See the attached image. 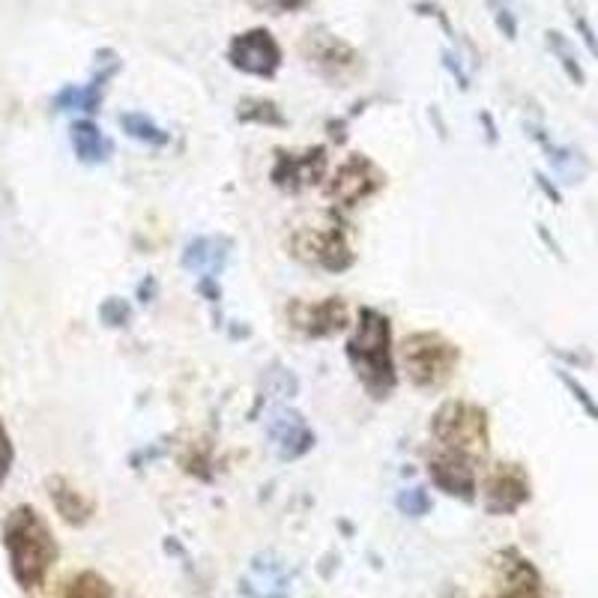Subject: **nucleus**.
Wrapping results in <instances>:
<instances>
[{
	"label": "nucleus",
	"mask_w": 598,
	"mask_h": 598,
	"mask_svg": "<svg viewBox=\"0 0 598 598\" xmlns=\"http://www.w3.org/2000/svg\"><path fill=\"white\" fill-rule=\"evenodd\" d=\"M0 542L7 550L12 580L24 592L42 587V580L49 578L51 566L58 563V538L51 533L40 512L33 506H16L3 520Z\"/></svg>",
	"instance_id": "f257e3e1"
},
{
	"label": "nucleus",
	"mask_w": 598,
	"mask_h": 598,
	"mask_svg": "<svg viewBox=\"0 0 598 598\" xmlns=\"http://www.w3.org/2000/svg\"><path fill=\"white\" fill-rule=\"evenodd\" d=\"M344 357L371 399L383 401L395 392L399 371L392 359V323L383 311L359 309L357 323L344 341Z\"/></svg>",
	"instance_id": "f03ea898"
},
{
	"label": "nucleus",
	"mask_w": 598,
	"mask_h": 598,
	"mask_svg": "<svg viewBox=\"0 0 598 598\" xmlns=\"http://www.w3.org/2000/svg\"><path fill=\"white\" fill-rule=\"evenodd\" d=\"M431 440L434 446L458 452L482 464L491 446L488 410L478 408L476 401H443L437 413L431 416Z\"/></svg>",
	"instance_id": "7ed1b4c3"
},
{
	"label": "nucleus",
	"mask_w": 598,
	"mask_h": 598,
	"mask_svg": "<svg viewBox=\"0 0 598 598\" xmlns=\"http://www.w3.org/2000/svg\"><path fill=\"white\" fill-rule=\"evenodd\" d=\"M399 359L410 386L422 389V392H437L455 378L461 348L455 341H448L446 336L425 329V332H413L401 341Z\"/></svg>",
	"instance_id": "20e7f679"
},
{
	"label": "nucleus",
	"mask_w": 598,
	"mask_h": 598,
	"mask_svg": "<svg viewBox=\"0 0 598 598\" xmlns=\"http://www.w3.org/2000/svg\"><path fill=\"white\" fill-rule=\"evenodd\" d=\"M478 491H482V506L488 515L508 518V515H518L533 499V478L518 461H497L488 467Z\"/></svg>",
	"instance_id": "39448f33"
},
{
	"label": "nucleus",
	"mask_w": 598,
	"mask_h": 598,
	"mask_svg": "<svg viewBox=\"0 0 598 598\" xmlns=\"http://www.w3.org/2000/svg\"><path fill=\"white\" fill-rule=\"evenodd\" d=\"M225 58L237 72L251 75V79H272L285 63V51H281L279 40L269 33L267 28H251L237 33L228 42Z\"/></svg>",
	"instance_id": "423d86ee"
},
{
	"label": "nucleus",
	"mask_w": 598,
	"mask_h": 598,
	"mask_svg": "<svg viewBox=\"0 0 598 598\" xmlns=\"http://www.w3.org/2000/svg\"><path fill=\"white\" fill-rule=\"evenodd\" d=\"M383 171L374 165L365 156L353 153L350 159H344L336 168V174L329 177L327 183V198L329 204H336L341 209H353L359 204H365L369 198H374L380 189H383Z\"/></svg>",
	"instance_id": "0eeeda50"
},
{
	"label": "nucleus",
	"mask_w": 598,
	"mask_h": 598,
	"mask_svg": "<svg viewBox=\"0 0 598 598\" xmlns=\"http://www.w3.org/2000/svg\"><path fill=\"white\" fill-rule=\"evenodd\" d=\"M293 249H297V258L309 260L327 272H344V269L353 267V249H350L341 225L299 230L297 239H293Z\"/></svg>",
	"instance_id": "6e6552de"
},
{
	"label": "nucleus",
	"mask_w": 598,
	"mask_h": 598,
	"mask_svg": "<svg viewBox=\"0 0 598 598\" xmlns=\"http://www.w3.org/2000/svg\"><path fill=\"white\" fill-rule=\"evenodd\" d=\"M476 461L458 452L434 446L429 455V476L443 491L446 497L461 499V503H476L478 497V478H476Z\"/></svg>",
	"instance_id": "1a4fd4ad"
},
{
	"label": "nucleus",
	"mask_w": 598,
	"mask_h": 598,
	"mask_svg": "<svg viewBox=\"0 0 598 598\" xmlns=\"http://www.w3.org/2000/svg\"><path fill=\"white\" fill-rule=\"evenodd\" d=\"M497 584L503 587V596L508 598H554L548 592V584L542 571L529 557H524L518 548H503L491 559Z\"/></svg>",
	"instance_id": "9d476101"
},
{
	"label": "nucleus",
	"mask_w": 598,
	"mask_h": 598,
	"mask_svg": "<svg viewBox=\"0 0 598 598\" xmlns=\"http://www.w3.org/2000/svg\"><path fill=\"white\" fill-rule=\"evenodd\" d=\"M288 318L290 327L299 329L309 339H329L350 327L348 302L339 297H327L320 302H299L297 299L288 306Z\"/></svg>",
	"instance_id": "9b49d317"
},
{
	"label": "nucleus",
	"mask_w": 598,
	"mask_h": 598,
	"mask_svg": "<svg viewBox=\"0 0 598 598\" xmlns=\"http://www.w3.org/2000/svg\"><path fill=\"white\" fill-rule=\"evenodd\" d=\"M302 54L318 66L323 75H332V72H350L359 70V54L357 49L344 42L336 33H329L327 28H315L306 33L302 40Z\"/></svg>",
	"instance_id": "f8f14e48"
},
{
	"label": "nucleus",
	"mask_w": 598,
	"mask_h": 598,
	"mask_svg": "<svg viewBox=\"0 0 598 598\" xmlns=\"http://www.w3.org/2000/svg\"><path fill=\"white\" fill-rule=\"evenodd\" d=\"M323 171H327V150L323 147H311L306 153H293V156L279 153V162L272 168V179L281 189L302 192L318 186L323 179Z\"/></svg>",
	"instance_id": "ddd939ff"
},
{
	"label": "nucleus",
	"mask_w": 598,
	"mask_h": 598,
	"mask_svg": "<svg viewBox=\"0 0 598 598\" xmlns=\"http://www.w3.org/2000/svg\"><path fill=\"white\" fill-rule=\"evenodd\" d=\"M45 488H49L51 506L58 512L60 518L66 520L70 527H84L90 518H93V512H96V503L90 497H84L75 485H72L70 478L63 476H51L45 482Z\"/></svg>",
	"instance_id": "4468645a"
},
{
	"label": "nucleus",
	"mask_w": 598,
	"mask_h": 598,
	"mask_svg": "<svg viewBox=\"0 0 598 598\" xmlns=\"http://www.w3.org/2000/svg\"><path fill=\"white\" fill-rule=\"evenodd\" d=\"M269 437L276 440L281 458H288V461L306 455V452L311 448V443H315L311 431L306 429V422H302L297 413H288V410L276 413V419L269 422Z\"/></svg>",
	"instance_id": "2eb2a0df"
},
{
	"label": "nucleus",
	"mask_w": 598,
	"mask_h": 598,
	"mask_svg": "<svg viewBox=\"0 0 598 598\" xmlns=\"http://www.w3.org/2000/svg\"><path fill=\"white\" fill-rule=\"evenodd\" d=\"M70 141L72 150H75V156H79L84 165H100L111 156V144L109 135H102V130L93 123V120H79V123H72L70 130Z\"/></svg>",
	"instance_id": "dca6fc26"
},
{
	"label": "nucleus",
	"mask_w": 598,
	"mask_h": 598,
	"mask_svg": "<svg viewBox=\"0 0 598 598\" xmlns=\"http://www.w3.org/2000/svg\"><path fill=\"white\" fill-rule=\"evenodd\" d=\"M225 243L219 237H200L192 239L186 246V255H183V267L192 269V272H219L221 264H225Z\"/></svg>",
	"instance_id": "f3484780"
},
{
	"label": "nucleus",
	"mask_w": 598,
	"mask_h": 598,
	"mask_svg": "<svg viewBox=\"0 0 598 598\" xmlns=\"http://www.w3.org/2000/svg\"><path fill=\"white\" fill-rule=\"evenodd\" d=\"M545 42H548V51L557 58L559 70L566 72V79L575 84V87H584V81H587V72L580 66L578 51L571 45L566 33H559V30H545Z\"/></svg>",
	"instance_id": "a211bd4d"
},
{
	"label": "nucleus",
	"mask_w": 598,
	"mask_h": 598,
	"mask_svg": "<svg viewBox=\"0 0 598 598\" xmlns=\"http://www.w3.org/2000/svg\"><path fill=\"white\" fill-rule=\"evenodd\" d=\"M60 598H114V587L100 571H79L63 584Z\"/></svg>",
	"instance_id": "6ab92c4d"
},
{
	"label": "nucleus",
	"mask_w": 598,
	"mask_h": 598,
	"mask_svg": "<svg viewBox=\"0 0 598 598\" xmlns=\"http://www.w3.org/2000/svg\"><path fill=\"white\" fill-rule=\"evenodd\" d=\"M120 130L126 132L130 138L141 141V144H150V147H165L168 144V132L156 126L147 114H138V111H130V114H120L117 117Z\"/></svg>",
	"instance_id": "aec40b11"
},
{
	"label": "nucleus",
	"mask_w": 598,
	"mask_h": 598,
	"mask_svg": "<svg viewBox=\"0 0 598 598\" xmlns=\"http://www.w3.org/2000/svg\"><path fill=\"white\" fill-rule=\"evenodd\" d=\"M239 120L246 123H264V126H285L288 120L279 111V105L269 100H243L239 102Z\"/></svg>",
	"instance_id": "412c9836"
},
{
	"label": "nucleus",
	"mask_w": 598,
	"mask_h": 598,
	"mask_svg": "<svg viewBox=\"0 0 598 598\" xmlns=\"http://www.w3.org/2000/svg\"><path fill=\"white\" fill-rule=\"evenodd\" d=\"M557 378H559V383H563V386H566L568 392H571V399L578 401L580 410H584V413H587V416L592 419V422H598V401L592 399V392H589V389L584 386V383H580L578 378H571V374H568L566 369H557Z\"/></svg>",
	"instance_id": "4be33fe9"
},
{
	"label": "nucleus",
	"mask_w": 598,
	"mask_h": 598,
	"mask_svg": "<svg viewBox=\"0 0 598 598\" xmlns=\"http://www.w3.org/2000/svg\"><path fill=\"white\" fill-rule=\"evenodd\" d=\"M399 508L408 515V518H422L431 512V497L425 488H408L399 494Z\"/></svg>",
	"instance_id": "5701e85b"
},
{
	"label": "nucleus",
	"mask_w": 598,
	"mask_h": 598,
	"mask_svg": "<svg viewBox=\"0 0 598 598\" xmlns=\"http://www.w3.org/2000/svg\"><path fill=\"white\" fill-rule=\"evenodd\" d=\"M12 464H16V446H12V437L3 419H0V488L7 485V478L12 473Z\"/></svg>",
	"instance_id": "b1692460"
},
{
	"label": "nucleus",
	"mask_w": 598,
	"mask_h": 598,
	"mask_svg": "<svg viewBox=\"0 0 598 598\" xmlns=\"http://www.w3.org/2000/svg\"><path fill=\"white\" fill-rule=\"evenodd\" d=\"M100 315L109 327H123V323L130 320V306H126L123 299H109L100 309Z\"/></svg>",
	"instance_id": "393cba45"
},
{
	"label": "nucleus",
	"mask_w": 598,
	"mask_h": 598,
	"mask_svg": "<svg viewBox=\"0 0 598 598\" xmlns=\"http://www.w3.org/2000/svg\"><path fill=\"white\" fill-rule=\"evenodd\" d=\"M272 7L279 12H299L306 10V7H311V0H269Z\"/></svg>",
	"instance_id": "a878e982"
},
{
	"label": "nucleus",
	"mask_w": 598,
	"mask_h": 598,
	"mask_svg": "<svg viewBox=\"0 0 598 598\" xmlns=\"http://www.w3.org/2000/svg\"><path fill=\"white\" fill-rule=\"evenodd\" d=\"M494 598H508V596H503V592H499V596H494Z\"/></svg>",
	"instance_id": "bb28decb"
}]
</instances>
